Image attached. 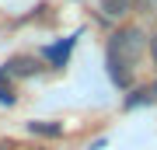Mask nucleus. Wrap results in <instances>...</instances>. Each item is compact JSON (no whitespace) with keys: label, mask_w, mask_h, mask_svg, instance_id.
I'll return each instance as SVG.
<instances>
[{"label":"nucleus","mask_w":157,"mask_h":150,"mask_svg":"<svg viewBox=\"0 0 157 150\" xmlns=\"http://www.w3.org/2000/svg\"><path fill=\"white\" fill-rule=\"evenodd\" d=\"M129 11H133V0H101V14L108 21H115V17H122Z\"/></svg>","instance_id":"obj_4"},{"label":"nucleus","mask_w":157,"mask_h":150,"mask_svg":"<svg viewBox=\"0 0 157 150\" xmlns=\"http://www.w3.org/2000/svg\"><path fill=\"white\" fill-rule=\"evenodd\" d=\"M133 7L140 14H157V0H133Z\"/></svg>","instance_id":"obj_7"},{"label":"nucleus","mask_w":157,"mask_h":150,"mask_svg":"<svg viewBox=\"0 0 157 150\" xmlns=\"http://www.w3.org/2000/svg\"><path fill=\"white\" fill-rule=\"evenodd\" d=\"M0 105H14V87H11V73L0 70Z\"/></svg>","instance_id":"obj_6"},{"label":"nucleus","mask_w":157,"mask_h":150,"mask_svg":"<svg viewBox=\"0 0 157 150\" xmlns=\"http://www.w3.org/2000/svg\"><path fill=\"white\" fill-rule=\"evenodd\" d=\"M4 70L11 73V77H35L42 67H39V60H35V56H11V60L4 63Z\"/></svg>","instance_id":"obj_3"},{"label":"nucleus","mask_w":157,"mask_h":150,"mask_svg":"<svg viewBox=\"0 0 157 150\" xmlns=\"http://www.w3.org/2000/svg\"><path fill=\"white\" fill-rule=\"evenodd\" d=\"M143 52H147V32L143 28L126 25L112 35V42L105 49V67H108V77H112L115 87H122V91L133 87V73L140 67Z\"/></svg>","instance_id":"obj_1"},{"label":"nucleus","mask_w":157,"mask_h":150,"mask_svg":"<svg viewBox=\"0 0 157 150\" xmlns=\"http://www.w3.org/2000/svg\"><path fill=\"white\" fill-rule=\"evenodd\" d=\"M150 60H154V67H157V35L150 39Z\"/></svg>","instance_id":"obj_8"},{"label":"nucleus","mask_w":157,"mask_h":150,"mask_svg":"<svg viewBox=\"0 0 157 150\" xmlns=\"http://www.w3.org/2000/svg\"><path fill=\"white\" fill-rule=\"evenodd\" d=\"M73 45H77V35H70V39H63V42H56V45H45V49H42V60L49 63V67H63V63L70 60Z\"/></svg>","instance_id":"obj_2"},{"label":"nucleus","mask_w":157,"mask_h":150,"mask_svg":"<svg viewBox=\"0 0 157 150\" xmlns=\"http://www.w3.org/2000/svg\"><path fill=\"white\" fill-rule=\"evenodd\" d=\"M28 133L32 136H45V140H59L63 136V126L59 122H28Z\"/></svg>","instance_id":"obj_5"}]
</instances>
